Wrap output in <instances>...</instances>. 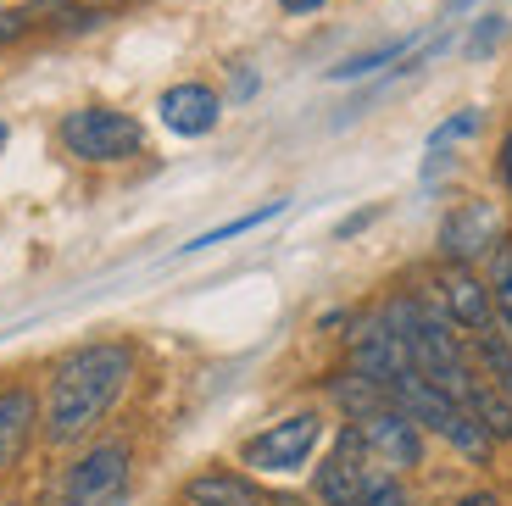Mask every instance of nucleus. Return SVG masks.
<instances>
[{
    "label": "nucleus",
    "mask_w": 512,
    "mask_h": 506,
    "mask_svg": "<svg viewBox=\"0 0 512 506\" xmlns=\"http://www.w3.org/2000/svg\"><path fill=\"white\" fill-rule=\"evenodd\" d=\"M128 379H134V345L123 340H95L67 351L51 367V384H45V406H39V434L45 445L67 451V445L90 440L106 423L117 401H123Z\"/></svg>",
    "instance_id": "f257e3e1"
},
{
    "label": "nucleus",
    "mask_w": 512,
    "mask_h": 506,
    "mask_svg": "<svg viewBox=\"0 0 512 506\" xmlns=\"http://www.w3.org/2000/svg\"><path fill=\"white\" fill-rule=\"evenodd\" d=\"M390 401H396L423 434H440V440H446L451 451H462L468 462H490V451H496V440L485 434V423H479L457 395L440 390L435 379H423L418 367H407V373L390 379Z\"/></svg>",
    "instance_id": "f03ea898"
},
{
    "label": "nucleus",
    "mask_w": 512,
    "mask_h": 506,
    "mask_svg": "<svg viewBox=\"0 0 512 506\" xmlns=\"http://www.w3.org/2000/svg\"><path fill=\"white\" fill-rule=\"evenodd\" d=\"M62 145L78 162H128V156H140L145 128L117 106H78L62 117Z\"/></svg>",
    "instance_id": "7ed1b4c3"
},
{
    "label": "nucleus",
    "mask_w": 512,
    "mask_h": 506,
    "mask_svg": "<svg viewBox=\"0 0 512 506\" xmlns=\"http://www.w3.org/2000/svg\"><path fill=\"white\" fill-rule=\"evenodd\" d=\"M323 445V412H290V418L268 423L262 434H251L240 451V462L251 473H301L312 462V451Z\"/></svg>",
    "instance_id": "20e7f679"
},
{
    "label": "nucleus",
    "mask_w": 512,
    "mask_h": 506,
    "mask_svg": "<svg viewBox=\"0 0 512 506\" xmlns=\"http://www.w3.org/2000/svg\"><path fill=\"white\" fill-rule=\"evenodd\" d=\"M62 506H128V445L106 440L78 456L67 468Z\"/></svg>",
    "instance_id": "39448f33"
},
{
    "label": "nucleus",
    "mask_w": 512,
    "mask_h": 506,
    "mask_svg": "<svg viewBox=\"0 0 512 506\" xmlns=\"http://www.w3.org/2000/svg\"><path fill=\"white\" fill-rule=\"evenodd\" d=\"M368 462H373L368 440H362V429L346 418V429L334 434V451L318 462V479H312V495H318V506H357Z\"/></svg>",
    "instance_id": "423d86ee"
},
{
    "label": "nucleus",
    "mask_w": 512,
    "mask_h": 506,
    "mask_svg": "<svg viewBox=\"0 0 512 506\" xmlns=\"http://www.w3.org/2000/svg\"><path fill=\"white\" fill-rule=\"evenodd\" d=\"M357 429H362V440H368V451L379 456L390 473H407V468L423 462V429L401 412L396 401H379L373 412H362Z\"/></svg>",
    "instance_id": "0eeeda50"
},
{
    "label": "nucleus",
    "mask_w": 512,
    "mask_h": 506,
    "mask_svg": "<svg viewBox=\"0 0 512 506\" xmlns=\"http://www.w3.org/2000/svg\"><path fill=\"white\" fill-rule=\"evenodd\" d=\"M351 367H357L362 379H373L379 390H390V379L412 367L407 345H401V334L390 329L384 312H368L351 323Z\"/></svg>",
    "instance_id": "6e6552de"
},
{
    "label": "nucleus",
    "mask_w": 512,
    "mask_h": 506,
    "mask_svg": "<svg viewBox=\"0 0 512 506\" xmlns=\"http://www.w3.org/2000/svg\"><path fill=\"white\" fill-rule=\"evenodd\" d=\"M435 306L457 323L462 334H479L496 323V306H490V284L479 279L468 262H451L446 273L435 279Z\"/></svg>",
    "instance_id": "1a4fd4ad"
},
{
    "label": "nucleus",
    "mask_w": 512,
    "mask_h": 506,
    "mask_svg": "<svg viewBox=\"0 0 512 506\" xmlns=\"http://www.w3.org/2000/svg\"><path fill=\"white\" fill-rule=\"evenodd\" d=\"M156 112H162V123L179 134V140H201V134H212L223 117V101L212 84H173L162 89V101H156Z\"/></svg>",
    "instance_id": "9d476101"
},
{
    "label": "nucleus",
    "mask_w": 512,
    "mask_h": 506,
    "mask_svg": "<svg viewBox=\"0 0 512 506\" xmlns=\"http://www.w3.org/2000/svg\"><path fill=\"white\" fill-rule=\"evenodd\" d=\"M501 240V223L490 206L468 201L457 206V212L440 223V251H446V262H474V256H490V245Z\"/></svg>",
    "instance_id": "9b49d317"
},
{
    "label": "nucleus",
    "mask_w": 512,
    "mask_h": 506,
    "mask_svg": "<svg viewBox=\"0 0 512 506\" xmlns=\"http://www.w3.org/2000/svg\"><path fill=\"white\" fill-rule=\"evenodd\" d=\"M34 429H39V395L23 390V384L0 390V473L23 462V451H28V440H34Z\"/></svg>",
    "instance_id": "f8f14e48"
},
{
    "label": "nucleus",
    "mask_w": 512,
    "mask_h": 506,
    "mask_svg": "<svg viewBox=\"0 0 512 506\" xmlns=\"http://www.w3.org/2000/svg\"><path fill=\"white\" fill-rule=\"evenodd\" d=\"M462 406L485 423L490 440H512V401H507V390H501L490 373H479V367H474V379H468V390H462Z\"/></svg>",
    "instance_id": "ddd939ff"
},
{
    "label": "nucleus",
    "mask_w": 512,
    "mask_h": 506,
    "mask_svg": "<svg viewBox=\"0 0 512 506\" xmlns=\"http://www.w3.org/2000/svg\"><path fill=\"white\" fill-rule=\"evenodd\" d=\"M184 501L190 506H251L256 501V484L245 479V473H201V479H190V490H184Z\"/></svg>",
    "instance_id": "4468645a"
},
{
    "label": "nucleus",
    "mask_w": 512,
    "mask_h": 506,
    "mask_svg": "<svg viewBox=\"0 0 512 506\" xmlns=\"http://www.w3.org/2000/svg\"><path fill=\"white\" fill-rule=\"evenodd\" d=\"M468 351H474V367L479 373H490V379L507 390V401H512V340L490 323V329H479V334H468Z\"/></svg>",
    "instance_id": "2eb2a0df"
},
{
    "label": "nucleus",
    "mask_w": 512,
    "mask_h": 506,
    "mask_svg": "<svg viewBox=\"0 0 512 506\" xmlns=\"http://www.w3.org/2000/svg\"><path fill=\"white\" fill-rule=\"evenodd\" d=\"M490 306H496V329L512 340V240L501 234L496 245H490Z\"/></svg>",
    "instance_id": "dca6fc26"
},
{
    "label": "nucleus",
    "mask_w": 512,
    "mask_h": 506,
    "mask_svg": "<svg viewBox=\"0 0 512 506\" xmlns=\"http://www.w3.org/2000/svg\"><path fill=\"white\" fill-rule=\"evenodd\" d=\"M273 217H284V201H268V206H256V212H245V217H229V223H218V228H206V234H195V240L184 245V256L212 251V245H223V240H240V234H251V228L273 223Z\"/></svg>",
    "instance_id": "f3484780"
},
{
    "label": "nucleus",
    "mask_w": 512,
    "mask_h": 506,
    "mask_svg": "<svg viewBox=\"0 0 512 506\" xmlns=\"http://www.w3.org/2000/svg\"><path fill=\"white\" fill-rule=\"evenodd\" d=\"M357 506H412V495H407V484H401V473H390L373 456L368 462V473H362V495H357Z\"/></svg>",
    "instance_id": "a211bd4d"
},
{
    "label": "nucleus",
    "mask_w": 512,
    "mask_h": 506,
    "mask_svg": "<svg viewBox=\"0 0 512 506\" xmlns=\"http://www.w3.org/2000/svg\"><path fill=\"white\" fill-rule=\"evenodd\" d=\"M401 56H407V39H390V45H379V51L346 56L340 67H329V78H334V84H351V78H368V73H379L384 62H401Z\"/></svg>",
    "instance_id": "6ab92c4d"
},
{
    "label": "nucleus",
    "mask_w": 512,
    "mask_h": 506,
    "mask_svg": "<svg viewBox=\"0 0 512 506\" xmlns=\"http://www.w3.org/2000/svg\"><path fill=\"white\" fill-rule=\"evenodd\" d=\"M501 39H507V17H479V23H474V34H468V45H462V51H468V56L479 62V56H490V51H496Z\"/></svg>",
    "instance_id": "aec40b11"
},
{
    "label": "nucleus",
    "mask_w": 512,
    "mask_h": 506,
    "mask_svg": "<svg viewBox=\"0 0 512 506\" xmlns=\"http://www.w3.org/2000/svg\"><path fill=\"white\" fill-rule=\"evenodd\" d=\"M468 134H479V112H457L451 123H440L435 134H429V151H440V145H451V140H468Z\"/></svg>",
    "instance_id": "412c9836"
},
{
    "label": "nucleus",
    "mask_w": 512,
    "mask_h": 506,
    "mask_svg": "<svg viewBox=\"0 0 512 506\" xmlns=\"http://www.w3.org/2000/svg\"><path fill=\"white\" fill-rule=\"evenodd\" d=\"M373 217H379V212H357V217H346V223L334 228V234H340V240H351V234H357V228H368Z\"/></svg>",
    "instance_id": "4be33fe9"
},
{
    "label": "nucleus",
    "mask_w": 512,
    "mask_h": 506,
    "mask_svg": "<svg viewBox=\"0 0 512 506\" xmlns=\"http://www.w3.org/2000/svg\"><path fill=\"white\" fill-rule=\"evenodd\" d=\"M457 506H501V501L490 490H474V495H457Z\"/></svg>",
    "instance_id": "5701e85b"
},
{
    "label": "nucleus",
    "mask_w": 512,
    "mask_h": 506,
    "mask_svg": "<svg viewBox=\"0 0 512 506\" xmlns=\"http://www.w3.org/2000/svg\"><path fill=\"white\" fill-rule=\"evenodd\" d=\"M279 6H284V12H295V17H307V12H318L323 0H279Z\"/></svg>",
    "instance_id": "b1692460"
},
{
    "label": "nucleus",
    "mask_w": 512,
    "mask_h": 506,
    "mask_svg": "<svg viewBox=\"0 0 512 506\" xmlns=\"http://www.w3.org/2000/svg\"><path fill=\"white\" fill-rule=\"evenodd\" d=\"M268 506H318V501H307V495H273Z\"/></svg>",
    "instance_id": "393cba45"
},
{
    "label": "nucleus",
    "mask_w": 512,
    "mask_h": 506,
    "mask_svg": "<svg viewBox=\"0 0 512 506\" xmlns=\"http://www.w3.org/2000/svg\"><path fill=\"white\" fill-rule=\"evenodd\" d=\"M17 28H23L17 17H0V39H17Z\"/></svg>",
    "instance_id": "a878e982"
},
{
    "label": "nucleus",
    "mask_w": 512,
    "mask_h": 506,
    "mask_svg": "<svg viewBox=\"0 0 512 506\" xmlns=\"http://www.w3.org/2000/svg\"><path fill=\"white\" fill-rule=\"evenodd\" d=\"M462 6H474V0H446V17H457Z\"/></svg>",
    "instance_id": "bb28decb"
},
{
    "label": "nucleus",
    "mask_w": 512,
    "mask_h": 506,
    "mask_svg": "<svg viewBox=\"0 0 512 506\" xmlns=\"http://www.w3.org/2000/svg\"><path fill=\"white\" fill-rule=\"evenodd\" d=\"M0 145H6V128H0Z\"/></svg>",
    "instance_id": "cd10ccee"
},
{
    "label": "nucleus",
    "mask_w": 512,
    "mask_h": 506,
    "mask_svg": "<svg viewBox=\"0 0 512 506\" xmlns=\"http://www.w3.org/2000/svg\"><path fill=\"white\" fill-rule=\"evenodd\" d=\"M251 506H262V501H251Z\"/></svg>",
    "instance_id": "c85d7f7f"
},
{
    "label": "nucleus",
    "mask_w": 512,
    "mask_h": 506,
    "mask_svg": "<svg viewBox=\"0 0 512 506\" xmlns=\"http://www.w3.org/2000/svg\"><path fill=\"white\" fill-rule=\"evenodd\" d=\"M95 6H101V0H95Z\"/></svg>",
    "instance_id": "c756f323"
}]
</instances>
